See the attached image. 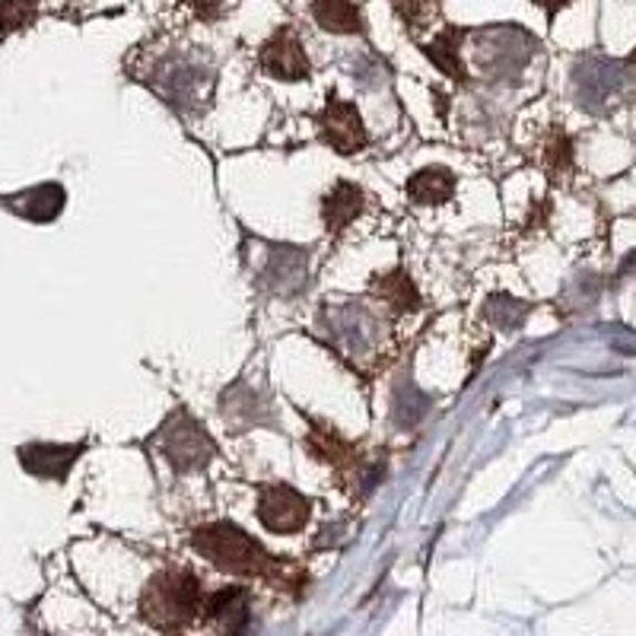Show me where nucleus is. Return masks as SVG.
<instances>
[{"mask_svg":"<svg viewBox=\"0 0 636 636\" xmlns=\"http://www.w3.org/2000/svg\"><path fill=\"white\" fill-rule=\"evenodd\" d=\"M462 39H465V32L462 29H445L437 35V42L433 45H427V58L440 68L442 74L452 76L455 83H465L468 74L465 68H462Z\"/></svg>","mask_w":636,"mask_h":636,"instance_id":"obj_15","label":"nucleus"},{"mask_svg":"<svg viewBox=\"0 0 636 636\" xmlns=\"http://www.w3.org/2000/svg\"><path fill=\"white\" fill-rule=\"evenodd\" d=\"M525 302H519L513 296L506 294H496L490 296L488 306H484V316L496 325V328H503V331H513L515 325H522V318H525Z\"/></svg>","mask_w":636,"mask_h":636,"instance_id":"obj_17","label":"nucleus"},{"mask_svg":"<svg viewBox=\"0 0 636 636\" xmlns=\"http://www.w3.org/2000/svg\"><path fill=\"white\" fill-rule=\"evenodd\" d=\"M544 166L551 175H561L573 166V141L563 131H554V137L544 144Z\"/></svg>","mask_w":636,"mask_h":636,"instance_id":"obj_18","label":"nucleus"},{"mask_svg":"<svg viewBox=\"0 0 636 636\" xmlns=\"http://www.w3.org/2000/svg\"><path fill=\"white\" fill-rule=\"evenodd\" d=\"M316 124L321 131V141L341 156H353L369 144V131L360 119V109L353 102L338 99L335 93L328 96L325 109L316 115Z\"/></svg>","mask_w":636,"mask_h":636,"instance_id":"obj_5","label":"nucleus"},{"mask_svg":"<svg viewBox=\"0 0 636 636\" xmlns=\"http://www.w3.org/2000/svg\"><path fill=\"white\" fill-rule=\"evenodd\" d=\"M363 207H367V192L353 182H335L328 188V195L321 197V220L328 236H343L350 223H357L363 217Z\"/></svg>","mask_w":636,"mask_h":636,"instance_id":"obj_9","label":"nucleus"},{"mask_svg":"<svg viewBox=\"0 0 636 636\" xmlns=\"http://www.w3.org/2000/svg\"><path fill=\"white\" fill-rule=\"evenodd\" d=\"M207 617L223 636H243L248 627V595L245 588L226 586L207 598Z\"/></svg>","mask_w":636,"mask_h":636,"instance_id":"obj_11","label":"nucleus"},{"mask_svg":"<svg viewBox=\"0 0 636 636\" xmlns=\"http://www.w3.org/2000/svg\"><path fill=\"white\" fill-rule=\"evenodd\" d=\"M258 61H261V71H265V74L274 76V80H287V83L306 80V76L312 74L306 49H302V42L296 39L294 29H277L268 42L261 45Z\"/></svg>","mask_w":636,"mask_h":636,"instance_id":"obj_6","label":"nucleus"},{"mask_svg":"<svg viewBox=\"0 0 636 636\" xmlns=\"http://www.w3.org/2000/svg\"><path fill=\"white\" fill-rule=\"evenodd\" d=\"M309 452L316 455L318 462L335 468H350L357 462V445H350L331 430H318V427H312V433H309Z\"/></svg>","mask_w":636,"mask_h":636,"instance_id":"obj_16","label":"nucleus"},{"mask_svg":"<svg viewBox=\"0 0 636 636\" xmlns=\"http://www.w3.org/2000/svg\"><path fill=\"white\" fill-rule=\"evenodd\" d=\"M83 452H86V442H29L17 455L29 474L45 481H68V474L74 471L76 459Z\"/></svg>","mask_w":636,"mask_h":636,"instance_id":"obj_7","label":"nucleus"},{"mask_svg":"<svg viewBox=\"0 0 636 636\" xmlns=\"http://www.w3.org/2000/svg\"><path fill=\"white\" fill-rule=\"evenodd\" d=\"M372 290L382 296V299L389 302V309H394L398 316L414 312L417 306H420V294H417L414 280L408 277V270L404 268H394L389 270V274H382V277H376V280H372Z\"/></svg>","mask_w":636,"mask_h":636,"instance_id":"obj_14","label":"nucleus"},{"mask_svg":"<svg viewBox=\"0 0 636 636\" xmlns=\"http://www.w3.org/2000/svg\"><path fill=\"white\" fill-rule=\"evenodd\" d=\"M459 178L449 166H423L408 178V197L420 207H440L455 197Z\"/></svg>","mask_w":636,"mask_h":636,"instance_id":"obj_10","label":"nucleus"},{"mask_svg":"<svg viewBox=\"0 0 636 636\" xmlns=\"http://www.w3.org/2000/svg\"><path fill=\"white\" fill-rule=\"evenodd\" d=\"M220 411L223 417H226L233 427H239V430L261 423V420H265L261 414H268L261 394L255 392V389H248V386H229L226 394H223Z\"/></svg>","mask_w":636,"mask_h":636,"instance_id":"obj_13","label":"nucleus"},{"mask_svg":"<svg viewBox=\"0 0 636 636\" xmlns=\"http://www.w3.org/2000/svg\"><path fill=\"white\" fill-rule=\"evenodd\" d=\"M312 17L325 32H335V35L363 32V13L353 0H312Z\"/></svg>","mask_w":636,"mask_h":636,"instance_id":"obj_12","label":"nucleus"},{"mask_svg":"<svg viewBox=\"0 0 636 636\" xmlns=\"http://www.w3.org/2000/svg\"><path fill=\"white\" fill-rule=\"evenodd\" d=\"M204 605V592L195 573L188 570H163L141 598V614L160 630L188 627Z\"/></svg>","mask_w":636,"mask_h":636,"instance_id":"obj_2","label":"nucleus"},{"mask_svg":"<svg viewBox=\"0 0 636 636\" xmlns=\"http://www.w3.org/2000/svg\"><path fill=\"white\" fill-rule=\"evenodd\" d=\"M312 503L290 484H270L258 493V522L270 535H296L309 525Z\"/></svg>","mask_w":636,"mask_h":636,"instance_id":"obj_4","label":"nucleus"},{"mask_svg":"<svg viewBox=\"0 0 636 636\" xmlns=\"http://www.w3.org/2000/svg\"><path fill=\"white\" fill-rule=\"evenodd\" d=\"M541 7H544V10H547V13H551V17H554V13H557V10H561L563 3H570V0H538Z\"/></svg>","mask_w":636,"mask_h":636,"instance_id":"obj_20","label":"nucleus"},{"mask_svg":"<svg viewBox=\"0 0 636 636\" xmlns=\"http://www.w3.org/2000/svg\"><path fill=\"white\" fill-rule=\"evenodd\" d=\"M35 17V0H0V29L13 32L23 29L25 23H32Z\"/></svg>","mask_w":636,"mask_h":636,"instance_id":"obj_19","label":"nucleus"},{"mask_svg":"<svg viewBox=\"0 0 636 636\" xmlns=\"http://www.w3.org/2000/svg\"><path fill=\"white\" fill-rule=\"evenodd\" d=\"M192 547L204 561H211L226 573H239V576H270L274 573V557L261 547V541H255L243 525L226 522V519L195 529Z\"/></svg>","mask_w":636,"mask_h":636,"instance_id":"obj_1","label":"nucleus"},{"mask_svg":"<svg viewBox=\"0 0 636 636\" xmlns=\"http://www.w3.org/2000/svg\"><path fill=\"white\" fill-rule=\"evenodd\" d=\"M0 204L17 214V217H25L32 223H51L61 217L64 204H68V192L61 182H42L35 188H25V192H17L10 197H0Z\"/></svg>","mask_w":636,"mask_h":636,"instance_id":"obj_8","label":"nucleus"},{"mask_svg":"<svg viewBox=\"0 0 636 636\" xmlns=\"http://www.w3.org/2000/svg\"><path fill=\"white\" fill-rule=\"evenodd\" d=\"M156 445L160 455L170 462L175 471H204L214 462L217 445L211 442L207 430L195 420L192 411L175 408L156 430Z\"/></svg>","mask_w":636,"mask_h":636,"instance_id":"obj_3","label":"nucleus"}]
</instances>
